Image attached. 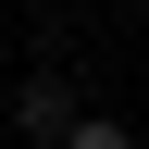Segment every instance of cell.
<instances>
[{
  "label": "cell",
  "mask_w": 149,
  "mask_h": 149,
  "mask_svg": "<svg viewBox=\"0 0 149 149\" xmlns=\"http://www.w3.org/2000/svg\"><path fill=\"white\" fill-rule=\"evenodd\" d=\"M50 149H137V137H124L112 112H74V124H62V137H50Z\"/></svg>",
  "instance_id": "cell-2"
},
{
  "label": "cell",
  "mask_w": 149,
  "mask_h": 149,
  "mask_svg": "<svg viewBox=\"0 0 149 149\" xmlns=\"http://www.w3.org/2000/svg\"><path fill=\"white\" fill-rule=\"evenodd\" d=\"M13 124H25V137L50 149V137L74 124V87H62V74H25V100H13Z\"/></svg>",
  "instance_id": "cell-1"
}]
</instances>
